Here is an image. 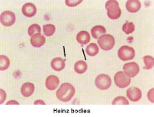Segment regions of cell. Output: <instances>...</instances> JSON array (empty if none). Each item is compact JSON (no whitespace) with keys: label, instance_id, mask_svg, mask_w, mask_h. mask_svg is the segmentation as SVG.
I'll list each match as a JSON object with an SVG mask.
<instances>
[{"label":"cell","instance_id":"obj_1","mask_svg":"<svg viewBox=\"0 0 154 117\" xmlns=\"http://www.w3.org/2000/svg\"><path fill=\"white\" fill-rule=\"evenodd\" d=\"M75 95V88L69 82L63 83L56 91V97L62 102H69Z\"/></svg>","mask_w":154,"mask_h":117},{"label":"cell","instance_id":"obj_2","mask_svg":"<svg viewBox=\"0 0 154 117\" xmlns=\"http://www.w3.org/2000/svg\"><path fill=\"white\" fill-rule=\"evenodd\" d=\"M106 9L107 10V16L111 19H117L121 16V9L119 2L116 0H109L106 3Z\"/></svg>","mask_w":154,"mask_h":117},{"label":"cell","instance_id":"obj_3","mask_svg":"<svg viewBox=\"0 0 154 117\" xmlns=\"http://www.w3.org/2000/svg\"><path fill=\"white\" fill-rule=\"evenodd\" d=\"M98 44L103 50H110L115 45V38L109 34H104L98 38Z\"/></svg>","mask_w":154,"mask_h":117},{"label":"cell","instance_id":"obj_4","mask_svg":"<svg viewBox=\"0 0 154 117\" xmlns=\"http://www.w3.org/2000/svg\"><path fill=\"white\" fill-rule=\"evenodd\" d=\"M96 86L101 90H106L112 84L111 78L106 74H100L95 79Z\"/></svg>","mask_w":154,"mask_h":117},{"label":"cell","instance_id":"obj_5","mask_svg":"<svg viewBox=\"0 0 154 117\" xmlns=\"http://www.w3.org/2000/svg\"><path fill=\"white\" fill-rule=\"evenodd\" d=\"M114 82L116 86L119 88H126L127 87L131 82V79L129 76L126 75L123 72L119 71V72H116L114 76Z\"/></svg>","mask_w":154,"mask_h":117},{"label":"cell","instance_id":"obj_6","mask_svg":"<svg viewBox=\"0 0 154 117\" xmlns=\"http://www.w3.org/2000/svg\"><path fill=\"white\" fill-rule=\"evenodd\" d=\"M118 56L123 61L133 60L135 56L134 49L128 45H123L118 50Z\"/></svg>","mask_w":154,"mask_h":117},{"label":"cell","instance_id":"obj_7","mask_svg":"<svg viewBox=\"0 0 154 117\" xmlns=\"http://www.w3.org/2000/svg\"><path fill=\"white\" fill-rule=\"evenodd\" d=\"M0 22L5 26H10L16 22V15L10 11H5L0 16Z\"/></svg>","mask_w":154,"mask_h":117},{"label":"cell","instance_id":"obj_8","mask_svg":"<svg viewBox=\"0 0 154 117\" xmlns=\"http://www.w3.org/2000/svg\"><path fill=\"white\" fill-rule=\"evenodd\" d=\"M123 71L127 76L133 78L140 72V67L136 63H129L123 66Z\"/></svg>","mask_w":154,"mask_h":117},{"label":"cell","instance_id":"obj_9","mask_svg":"<svg viewBox=\"0 0 154 117\" xmlns=\"http://www.w3.org/2000/svg\"><path fill=\"white\" fill-rule=\"evenodd\" d=\"M126 96L131 101L137 102L142 97V92L137 87H131L126 91Z\"/></svg>","mask_w":154,"mask_h":117},{"label":"cell","instance_id":"obj_10","mask_svg":"<svg viewBox=\"0 0 154 117\" xmlns=\"http://www.w3.org/2000/svg\"><path fill=\"white\" fill-rule=\"evenodd\" d=\"M22 12L26 17H32L36 13V7L34 4L28 2L23 5L22 8Z\"/></svg>","mask_w":154,"mask_h":117},{"label":"cell","instance_id":"obj_11","mask_svg":"<svg viewBox=\"0 0 154 117\" xmlns=\"http://www.w3.org/2000/svg\"><path fill=\"white\" fill-rule=\"evenodd\" d=\"M30 42L32 46L35 48H39L45 44L46 42V38L40 33H37L35 35H32L30 38Z\"/></svg>","mask_w":154,"mask_h":117},{"label":"cell","instance_id":"obj_12","mask_svg":"<svg viewBox=\"0 0 154 117\" xmlns=\"http://www.w3.org/2000/svg\"><path fill=\"white\" fill-rule=\"evenodd\" d=\"M60 83V79L56 75H49L46 79V86L49 90H54L59 86Z\"/></svg>","mask_w":154,"mask_h":117},{"label":"cell","instance_id":"obj_13","mask_svg":"<svg viewBox=\"0 0 154 117\" xmlns=\"http://www.w3.org/2000/svg\"><path fill=\"white\" fill-rule=\"evenodd\" d=\"M126 8L128 12L134 13L140 10L141 8V3L139 0H129L126 3Z\"/></svg>","mask_w":154,"mask_h":117},{"label":"cell","instance_id":"obj_14","mask_svg":"<svg viewBox=\"0 0 154 117\" xmlns=\"http://www.w3.org/2000/svg\"><path fill=\"white\" fill-rule=\"evenodd\" d=\"M34 90H35L34 84L31 82H26L22 86L21 93L24 97H29L34 93Z\"/></svg>","mask_w":154,"mask_h":117},{"label":"cell","instance_id":"obj_15","mask_svg":"<svg viewBox=\"0 0 154 117\" xmlns=\"http://www.w3.org/2000/svg\"><path fill=\"white\" fill-rule=\"evenodd\" d=\"M65 60L60 57L55 58L51 62V66H52V68L55 71H57V72L62 71L63 69L65 68Z\"/></svg>","mask_w":154,"mask_h":117},{"label":"cell","instance_id":"obj_16","mask_svg":"<svg viewBox=\"0 0 154 117\" xmlns=\"http://www.w3.org/2000/svg\"><path fill=\"white\" fill-rule=\"evenodd\" d=\"M76 40L81 45L87 44L90 41V35H89V33L86 31L79 32L76 35Z\"/></svg>","mask_w":154,"mask_h":117},{"label":"cell","instance_id":"obj_17","mask_svg":"<svg viewBox=\"0 0 154 117\" xmlns=\"http://www.w3.org/2000/svg\"><path fill=\"white\" fill-rule=\"evenodd\" d=\"M106 32V29L102 26H96L91 30V34L94 38L98 39L101 35H104Z\"/></svg>","mask_w":154,"mask_h":117},{"label":"cell","instance_id":"obj_18","mask_svg":"<svg viewBox=\"0 0 154 117\" xmlns=\"http://www.w3.org/2000/svg\"><path fill=\"white\" fill-rule=\"evenodd\" d=\"M74 69L75 72L79 74L84 73L87 70V64L86 62L82 61V60H79L77 61L74 65Z\"/></svg>","mask_w":154,"mask_h":117},{"label":"cell","instance_id":"obj_19","mask_svg":"<svg viewBox=\"0 0 154 117\" xmlns=\"http://www.w3.org/2000/svg\"><path fill=\"white\" fill-rule=\"evenodd\" d=\"M86 53L89 56H95L99 53L98 45L96 43H90L86 48Z\"/></svg>","mask_w":154,"mask_h":117},{"label":"cell","instance_id":"obj_20","mask_svg":"<svg viewBox=\"0 0 154 117\" xmlns=\"http://www.w3.org/2000/svg\"><path fill=\"white\" fill-rule=\"evenodd\" d=\"M9 65H10V61L9 58L6 56L1 55L0 56V70L4 71L7 69L9 67Z\"/></svg>","mask_w":154,"mask_h":117},{"label":"cell","instance_id":"obj_21","mask_svg":"<svg viewBox=\"0 0 154 117\" xmlns=\"http://www.w3.org/2000/svg\"><path fill=\"white\" fill-rule=\"evenodd\" d=\"M43 33L46 36H51L55 33L56 32V27L53 24H46L43 26Z\"/></svg>","mask_w":154,"mask_h":117},{"label":"cell","instance_id":"obj_22","mask_svg":"<svg viewBox=\"0 0 154 117\" xmlns=\"http://www.w3.org/2000/svg\"><path fill=\"white\" fill-rule=\"evenodd\" d=\"M143 62L145 63V66L144 69H150L153 67L154 66V59L153 57L150 56H146L143 58Z\"/></svg>","mask_w":154,"mask_h":117},{"label":"cell","instance_id":"obj_23","mask_svg":"<svg viewBox=\"0 0 154 117\" xmlns=\"http://www.w3.org/2000/svg\"><path fill=\"white\" fill-rule=\"evenodd\" d=\"M41 32V28L38 24H32L29 26L28 29V34L30 36L35 35L37 33H40Z\"/></svg>","mask_w":154,"mask_h":117},{"label":"cell","instance_id":"obj_24","mask_svg":"<svg viewBox=\"0 0 154 117\" xmlns=\"http://www.w3.org/2000/svg\"><path fill=\"white\" fill-rule=\"evenodd\" d=\"M122 29H123V31L126 34H130L135 30V26L131 22H126V23L123 24Z\"/></svg>","mask_w":154,"mask_h":117},{"label":"cell","instance_id":"obj_25","mask_svg":"<svg viewBox=\"0 0 154 117\" xmlns=\"http://www.w3.org/2000/svg\"><path fill=\"white\" fill-rule=\"evenodd\" d=\"M112 105H129V102L124 96H118L114 99L112 103Z\"/></svg>","mask_w":154,"mask_h":117},{"label":"cell","instance_id":"obj_26","mask_svg":"<svg viewBox=\"0 0 154 117\" xmlns=\"http://www.w3.org/2000/svg\"><path fill=\"white\" fill-rule=\"evenodd\" d=\"M82 2V0H66V4L69 7H74L80 4Z\"/></svg>","mask_w":154,"mask_h":117},{"label":"cell","instance_id":"obj_27","mask_svg":"<svg viewBox=\"0 0 154 117\" xmlns=\"http://www.w3.org/2000/svg\"><path fill=\"white\" fill-rule=\"evenodd\" d=\"M0 93H1V99H0V103L2 104L4 101H5V98H6V93H5V91L3 89H0Z\"/></svg>","mask_w":154,"mask_h":117},{"label":"cell","instance_id":"obj_28","mask_svg":"<svg viewBox=\"0 0 154 117\" xmlns=\"http://www.w3.org/2000/svg\"><path fill=\"white\" fill-rule=\"evenodd\" d=\"M153 93H154V89H152L151 90L149 91V93L147 94V96H148V99H149V101L151 103H154V99H153Z\"/></svg>","mask_w":154,"mask_h":117},{"label":"cell","instance_id":"obj_29","mask_svg":"<svg viewBox=\"0 0 154 117\" xmlns=\"http://www.w3.org/2000/svg\"><path fill=\"white\" fill-rule=\"evenodd\" d=\"M7 105H11V104H15V105H19V103H18L17 101H16V100H11V101L8 102L7 103H6Z\"/></svg>","mask_w":154,"mask_h":117},{"label":"cell","instance_id":"obj_30","mask_svg":"<svg viewBox=\"0 0 154 117\" xmlns=\"http://www.w3.org/2000/svg\"><path fill=\"white\" fill-rule=\"evenodd\" d=\"M34 104H35V105H37V104H42V105H45V103H44L42 100H37V101H35V103H34Z\"/></svg>","mask_w":154,"mask_h":117}]
</instances>
